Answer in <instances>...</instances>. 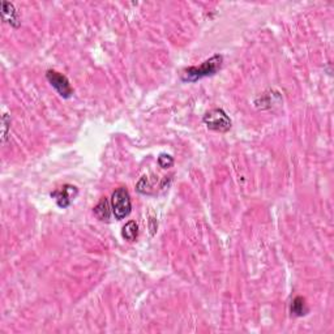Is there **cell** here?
I'll return each mask as SVG.
<instances>
[{
	"label": "cell",
	"instance_id": "1",
	"mask_svg": "<svg viewBox=\"0 0 334 334\" xmlns=\"http://www.w3.org/2000/svg\"><path fill=\"white\" fill-rule=\"evenodd\" d=\"M222 64H224V57L221 54H215L201 63L200 66L185 68L182 72V80L184 82H196L204 77L214 76L222 68Z\"/></svg>",
	"mask_w": 334,
	"mask_h": 334
},
{
	"label": "cell",
	"instance_id": "2",
	"mask_svg": "<svg viewBox=\"0 0 334 334\" xmlns=\"http://www.w3.org/2000/svg\"><path fill=\"white\" fill-rule=\"evenodd\" d=\"M111 210L118 221L131 214L132 201L128 189L125 187L117 188L111 194Z\"/></svg>",
	"mask_w": 334,
	"mask_h": 334
},
{
	"label": "cell",
	"instance_id": "3",
	"mask_svg": "<svg viewBox=\"0 0 334 334\" xmlns=\"http://www.w3.org/2000/svg\"><path fill=\"white\" fill-rule=\"evenodd\" d=\"M204 124L206 125V128L214 132H229L231 129V119L230 117L225 113L222 108H213V110L208 111L203 118Z\"/></svg>",
	"mask_w": 334,
	"mask_h": 334
},
{
	"label": "cell",
	"instance_id": "4",
	"mask_svg": "<svg viewBox=\"0 0 334 334\" xmlns=\"http://www.w3.org/2000/svg\"><path fill=\"white\" fill-rule=\"evenodd\" d=\"M46 78H47L51 87L57 90L60 97L66 99L71 98L72 94H73V89H72L71 82H69V80L67 78V76H64L63 73H60V72L50 69V71L46 72Z\"/></svg>",
	"mask_w": 334,
	"mask_h": 334
},
{
	"label": "cell",
	"instance_id": "5",
	"mask_svg": "<svg viewBox=\"0 0 334 334\" xmlns=\"http://www.w3.org/2000/svg\"><path fill=\"white\" fill-rule=\"evenodd\" d=\"M77 193H78L77 187L71 184H66L63 185V187H60L59 189H57V191L51 192V197L57 201L59 208L66 209L71 205L72 201L75 200V197L77 196Z\"/></svg>",
	"mask_w": 334,
	"mask_h": 334
},
{
	"label": "cell",
	"instance_id": "6",
	"mask_svg": "<svg viewBox=\"0 0 334 334\" xmlns=\"http://www.w3.org/2000/svg\"><path fill=\"white\" fill-rule=\"evenodd\" d=\"M2 17L6 22H9V24L12 25V26L18 27L20 26V18H18V13L17 11L15 9L12 3H9V2H2Z\"/></svg>",
	"mask_w": 334,
	"mask_h": 334
},
{
	"label": "cell",
	"instance_id": "7",
	"mask_svg": "<svg viewBox=\"0 0 334 334\" xmlns=\"http://www.w3.org/2000/svg\"><path fill=\"white\" fill-rule=\"evenodd\" d=\"M93 212H94V214H96V217L98 218L99 221H108L111 217V213H113L108 199L103 197V199L94 206Z\"/></svg>",
	"mask_w": 334,
	"mask_h": 334
},
{
	"label": "cell",
	"instance_id": "8",
	"mask_svg": "<svg viewBox=\"0 0 334 334\" xmlns=\"http://www.w3.org/2000/svg\"><path fill=\"white\" fill-rule=\"evenodd\" d=\"M291 315L295 317H303L308 313V308L305 305V299L303 296H296L291 303Z\"/></svg>",
	"mask_w": 334,
	"mask_h": 334
},
{
	"label": "cell",
	"instance_id": "9",
	"mask_svg": "<svg viewBox=\"0 0 334 334\" xmlns=\"http://www.w3.org/2000/svg\"><path fill=\"white\" fill-rule=\"evenodd\" d=\"M122 236L128 240V242H134L138 236V225L136 221H129L123 226Z\"/></svg>",
	"mask_w": 334,
	"mask_h": 334
},
{
	"label": "cell",
	"instance_id": "10",
	"mask_svg": "<svg viewBox=\"0 0 334 334\" xmlns=\"http://www.w3.org/2000/svg\"><path fill=\"white\" fill-rule=\"evenodd\" d=\"M136 189H137L138 193L152 194V185H150L148 176H143V178L138 180L137 185H136Z\"/></svg>",
	"mask_w": 334,
	"mask_h": 334
},
{
	"label": "cell",
	"instance_id": "11",
	"mask_svg": "<svg viewBox=\"0 0 334 334\" xmlns=\"http://www.w3.org/2000/svg\"><path fill=\"white\" fill-rule=\"evenodd\" d=\"M157 161H158L159 167H162V169H170L174 164V158L167 153H161Z\"/></svg>",
	"mask_w": 334,
	"mask_h": 334
},
{
	"label": "cell",
	"instance_id": "12",
	"mask_svg": "<svg viewBox=\"0 0 334 334\" xmlns=\"http://www.w3.org/2000/svg\"><path fill=\"white\" fill-rule=\"evenodd\" d=\"M8 123H11V119L8 118V115L7 114H4L3 117V125H4V129H3V140L6 141L7 138V128H8Z\"/></svg>",
	"mask_w": 334,
	"mask_h": 334
}]
</instances>
